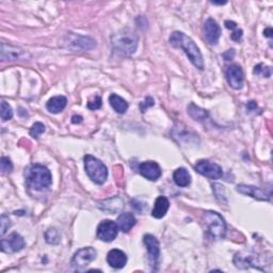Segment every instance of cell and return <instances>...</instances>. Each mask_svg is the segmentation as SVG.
<instances>
[{"mask_svg": "<svg viewBox=\"0 0 273 273\" xmlns=\"http://www.w3.org/2000/svg\"><path fill=\"white\" fill-rule=\"evenodd\" d=\"M169 42L173 47L181 48V49L185 51L186 55L188 56L190 62L193 64L196 68H204V60H203V56L200 48L196 46L194 41L192 40L190 36L185 34L184 32L174 31L173 33L171 34Z\"/></svg>", "mask_w": 273, "mask_h": 273, "instance_id": "obj_1", "label": "cell"}, {"mask_svg": "<svg viewBox=\"0 0 273 273\" xmlns=\"http://www.w3.org/2000/svg\"><path fill=\"white\" fill-rule=\"evenodd\" d=\"M139 37L130 29H123L113 34L111 37V43L114 49L123 56H131L138 48Z\"/></svg>", "mask_w": 273, "mask_h": 273, "instance_id": "obj_2", "label": "cell"}, {"mask_svg": "<svg viewBox=\"0 0 273 273\" xmlns=\"http://www.w3.org/2000/svg\"><path fill=\"white\" fill-rule=\"evenodd\" d=\"M51 173L44 165L34 164L26 172V183L31 189L42 191L51 185Z\"/></svg>", "mask_w": 273, "mask_h": 273, "instance_id": "obj_3", "label": "cell"}, {"mask_svg": "<svg viewBox=\"0 0 273 273\" xmlns=\"http://www.w3.org/2000/svg\"><path fill=\"white\" fill-rule=\"evenodd\" d=\"M203 221H204L207 233L213 239L220 240L225 237L226 223L222 216L219 215L218 212L211 210L205 211L204 215H203Z\"/></svg>", "mask_w": 273, "mask_h": 273, "instance_id": "obj_4", "label": "cell"}, {"mask_svg": "<svg viewBox=\"0 0 273 273\" xmlns=\"http://www.w3.org/2000/svg\"><path fill=\"white\" fill-rule=\"evenodd\" d=\"M84 169L90 179L97 185H103L108 177V170L99 159L92 155L84 156Z\"/></svg>", "mask_w": 273, "mask_h": 273, "instance_id": "obj_5", "label": "cell"}, {"mask_svg": "<svg viewBox=\"0 0 273 273\" xmlns=\"http://www.w3.org/2000/svg\"><path fill=\"white\" fill-rule=\"evenodd\" d=\"M96 255H97L96 250L91 247L80 249L74 254L71 260V267L74 270L81 271L83 270L84 267H87L90 263H92L96 258Z\"/></svg>", "mask_w": 273, "mask_h": 273, "instance_id": "obj_6", "label": "cell"}, {"mask_svg": "<svg viewBox=\"0 0 273 273\" xmlns=\"http://www.w3.org/2000/svg\"><path fill=\"white\" fill-rule=\"evenodd\" d=\"M64 45L73 50H90L96 46V42L89 36L67 33L64 39Z\"/></svg>", "mask_w": 273, "mask_h": 273, "instance_id": "obj_7", "label": "cell"}, {"mask_svg": "<svg viewBox=\"0 0 273 273\" xmlns=\"http://www.w3.org/2000/svg\"><path fill=\"white\" fill-rule=\"evenodd\" d=\"M194 169L197 173L209 179H219L223 176V170L220 165L208 161V160L197 161L194 165Z\"/></svg>", "mask_w": 273, "mask_h": 273, "instance_id": "obj_8", "label": "cell"}, {"mask_svg": "<svg viewBox=\"0 0 273 273\" xmlns=\"http://www.w3.org/2000/svg\"><path fill=\"white\" fill-rule=\"evenodd\" d=\"M117 233H119V226L116 222L111 220H104L101 221L97 226V238L101 241L111 242L116 238Z\"/></svg>", "mask_w": 273, "mask_h": 273, "instance_id": "obj_9", "label": "cell"}, {"mask_svg": "<svg viewBox=\"0 0 273 273\" xmlns=\"http://www.w3.org/2000/svg\"><path fill=\"white\" fill-rule=\"evenodd\" d=\"M24 238L17 233H12L1 240V250L4 253H16L25 248Z\"/></svg>", "mask_w": 273, "mask_h": 273, "instance_id": "obj_10", "label": "cell"}, {"mask_svg": "<svg viewBox=\"0 0 273 273\" xmlns=\"http://www.w3.org/2000/svg\"><path fill=\"white\" fill-rule=\"evenodd\" d=\"M225 77L228 84L235 90H240L242 88L244 81V75L242 68L237 64L228 66L225 72Z\"/></svg>", "mask_w": 273, "mask_h": 273, "instance_id": "obj_11", "label": "cell"}, {"mask_svg": "<svg viewBox=\"0 0 273 273\" xmlns=\"http://www.w3.org/2000/svg\"><path fill=\"white\" fill-rule=\"evenodd\" d=\"M236 190L241 194H245L249 196H252L253 199L259 200V201H270L271 200V189L266 191L258 187L249 186V185H238Z\"/></svg>", "mask_w": 273, "mask_h": 273, "instance_id": "obj_12", "label": "cell"}, {"mask_svg": "<svg viewBox=\"0 0 273 273\" xmlns=\"http://www.w3.org/2000/svg\"><path fill=\"white\" fill-rule=\"evenodd\" d=\"M29 57L26 50L21 49L19 47L7 45L2 43L1 44V61H17L25 60Z\"/></svg>", "mask_w": 273, "mask_h": 273, "instance_id": "obj_13", "label": "cell"}, {"mask_svg": "<svg viewBox=\"0 0 273 273\" xmlns=\"http://www.w3.org/2000/svg\"><path fill=\"white\" fill-rule=\"evenodd\" d=\"M234 264L236 265L237 268L245 269L249 267H255L259 268L260 261L258 259V256L250 252H240L235 255Z\"/></svg>", "mask_w": 273, "mask_h": 273, "instance_id": "obj_14", "label": "cell"}, {"mask_svg": "<svg viewBox=\"0 0 273 273\" xmlns=\"http://www.w3.org/2000/svg\"><path fill=\"white\" fill-rule=\"evenodd\" d=\"M139 173L148 180L155 181L161 176V169L156 161H145L139 164Z\"/></svg>", "mask_w": 273, "mask_h": 273, "instance_id": "obj_15", "label": "cell"}, {"mask_svg": "<svg viewBox=\"0 0 273 273\" xmlns=\"http://www.w3.org/2000/svg\"><path fill=\"white\" fill-rule=\"evenodd\" d=\"M143 242L147 249L149 260H151L152 266L156 265L160 256V245L158 239L155 237L154 235L146 234L145 236L143 237Z\"/></svg>", "mask_w": 273, "mask_h": 273, "instance_id": "obj_16", "label": "cell"}, {"mask_svg": "<svg viewBox=\"0 0 273 273\" xmlns=\"http://www.w3.org/2000/svg\"><path fill=\"white\" fill-rule=\"evenodd\" d=\"M204 33L207 42L211 45H216L221 36V28L216 20L208 18L204 25Z\"/></svg>", "mask_w": 273, "mask_h": 273, "instance_id": "obj_17", "label": "cell"}, {"mask_svg": "<svg viewBox=\"0 0 273 273\" xmlns=\"http://www.w3.org/2000/svg\"><path fill=\"white\" fill-rule=\"evenodd\" d=\"M107 261L112 268L122 269L127 264V255L119 249H113L107 255Z\"/></svg>", "mask_w": 273, "mask_h": 273, "instance_id": "obj_18", "label": "cell"}, {"mask_svg": "<svg viewBox=\"0 0 273 273\" xmlns=\"http://www.w3.org/2000/svg\"><path fill=\"white\" fill-rule=\"evenodd\" d=\"M136 223V218L130 212H123L116 219L117 226H119V229L123 233L129 232L130 229L135 226Z\"/></svg>", "mask_w": 273, "mask_h": 273, "instance_id": "obj_19", "label": "cell"}, {"mask_svg": "<svg viewBox=\"0 0 273 273\" xmlns=\"http://www.w3.org/2000/svg\"><path fill=\"white\" fill-rule=\"evenodd\" d=\"M170 202L165 196H158L152 211V216L156 219H161L168 212Z\"/></svg>", "mask_w": 273, "mask_h": 273, "instance_id": "obj_20", "label": "cell"}, {"mask_svg": "<svg viewBox=\"0 0 273 273\" xmlns=\"http://www.w3.org/2000/svg\"><path fill=\"white\" fill-rule=\"evenodd\" d=\"M66 104H67V99L65 96H62V95L55 96V97H51L49 100L47 101L46 108L48 111L51 112V113L57 114L65 108Z\"/></svg>", "mask_w": 273, "mask_h": 273, "instance_id": "obj_21", "label": "cell"}, {"mask_svg": "<svg viewBox=\"0 0 273 273\" xmlns=\"http://www.w3.org/2000/svg\"><path fill=\"white\" fill-rule=\"evenodd\" d=\"M173 179L175 184L179 187H188L191 183V175L185 168H179L175 170Z\"/></svg>", "mask_w": 273, "mask_h": 273, "instance_id": "obj_22", "label": "cell"}, {"mask_svg": "<svg viewBox=\"0 0 273 273\" xmlns=\"http://www.w3.org/2000/svg\"><path fill=\"white\" fill-rule=\"evenodd\" d=\"M109 101H110L111 107L114 109L116 113L123 114V113H125L128 109V103L119 95L111 94L109 96Z\"/></svg>", "mask_w": 273, "mask_h": 273, "instance_id": "obj_23", "label": "cell"}, {"mask_svg": "<svg viewBox=\"0 0 273 273\" xmlns=\"http://www.w3.org/2000/svg\"><path fill=\"white\" fill-rule=\"evenodd\" d=\"M188 113L192 117V119H194L195 121H200V122L206 120L208 117L207 110L200 108L199 106L194 105L193 103H191L188 106Z\"/></svg>", "mask_w": 273, "mask_h": 273, "instance_id": "obj_24", "label": "cell"}, {"mask_svg": "<svg viewBox=\"0 0 273 273\" xmlns=\"http://www.w3.org/2000/svg\"><path fill=\"white\" fill-rule=\"evenodd\" d=\"M45 239L47 243L57 244L60 241V234H59L56 228H49L45 233Z\"/></svg>", "mask_w": 273, "mask_h": 273, "instance_id": "obj_25", "label": "cell"}, {"mask_svg": "<svg viewBox=\"0 0 273 273\" xmlns=\"http://www.w3.org/2000/svg\"><path fill=\"white\" fill-rule=\"evenodd\" d=\"M13 116V110L11 108V106L7 103V101L2 100L1 101V120L3 122H7L12 119Z\"/></svg>", "mask_w": 273, "mask_h": 273, "instance_id": "obj_26", "label": "cell"}, {"mask_svg": "<svg viewBox=\"0 0 273 273\" xmlns=\"http://www.w3.org/2000/svg\"><path fill=\"white\" fill-rule=\"evenodd\" d=\"M253 73H254V75H260V76H263V77L269 78L271 76V67L260 63V64H258V65H256L254 67Z\"/></svg>", "mask_w": 273, "mask_h": 273, "instance_id": "obj_27", "label": "cell"}, {"mask_svg": "<svg viewBox=\"0 0 273 273\" xmlns=\"http://www.w3.org/2000/svg\"><path fill=\"white\" fill-rule=\"evenodd\" d=\"M43 132H45V126H44V124H42V123H40V122L34 123L29 131L30 136L34 139L39 138V136L42 135Z\"/></svg>", "mask_w": 273, "mask_h": 273, "instance_id": "obj_28", "label": "cell"}, {"mask_svg": "<svg viewBox=\"0 0 273 273\" xmlns=\"http://www.w3.org/2000/svg\"><path fill=\"white\" fill-rule=\"evenodd\" d=\"M0 169L2 173H10L13 171V163L8 157H1L0 160Z\"/></svg>", "mask_w": 273, "mask_h": 273, "instance_id": "obj_29", "label": "cell"}, {"mask_svg": "<svg viewBox=\"0 0 273 273\" xmlns=\"http://www.w3.org/2000/svg\"><path fill=\"white\" fill-rule=\"evenodd\" d=\"M0 226H1V232H0V234H1V236H3V235L7 233L8 228L11 226V221L9 217L4 215L1 216V218H0Z\"/></svg>", "mask_w": 273, "mask_h": 273, "instance_id": "obj_30", "label": "cell"}, {"mask_svg": "<svg viewBox=\"0 0 273 273\" xmlns=\"http://www.w3.org/2000/svg\"><path fill=\"white\" fill-rule=\"evenodd\" d=\"M101 107V98L100 96H94V98L90 99L88 103V108L91 110H97Z\"/></svg>", "mask_w": 273, "mask_h": 273, "instance_id": "obj_31", "label": "cell"}, {"mask_svg": "<svg viewBox=\"0 0 273 273\" xmlns=\"http://www.w3.org/2000/svg\"><path fill=\"white\" fill-rule=\"evenodd\" d=\"M154 105H155V100L151 97V96H148V97L145 98V100H143L140 104V110L142 112H145V110L148 108V107H152Z\"/></svg>", "mask_w": 273, "mask_h": 273, "instance_id": "obj_32", "label": "cell"}, {"mask_svg": "<svg viewBox=\"0 0 273 273\" xmlns=\"http://www.w3.org/2000/svg\"><path fill=\"white\" fill-rule=\"evenodd\" d=\"M242 34H243V31L241 29H236L233 32V34L231 35V39L235 42H239L240 40H241Z\"/></svg>", "mask_w": 273, "mask_h": 273, "instance_id": "obj_33", "label": "cell"}, {"mask_svg": "<svg viewBox=\"0 0 273 273\" xmlns=\"http://www.w3.org/2000/svg\"><path fill=\"white\" fill-rule=\"evenodd\" d=\"M235 57V51L234 49L231 50H227L226 52L223 53V58L225 59V61H229V60H233V58Z\"/></svg>", "mask_w": 273, "mask_h": 273, "instance_id": "obj_34", "label": "cell"}, {"mask_svg": "<svg viewBox=\"0 0 273 273\" xmlns=\"http://www.w3.org/2000/svg\"><path fill=\"white\" fill-rule=\"evenodd\" d=\"M224 25H225V27H226L227 29H232V30H236L237 29V24L235 23V21L226 20L225 23H224Z\"/></svg>", "mask_w": 273, "mask_h": 273, "instance_id": "obj_35", "label": "cell"}, {"mask_svg": "<svg viewBox=\"0 0 273 273\" xmlns=\"http://www.w3.org/2000/svg\"><path fill=\"white\" fill-rule=\"evenodd\" d=\"M82 116H80V115H74L72 117V123L73 124H80V123L82 122Z\"/></svg>", "mask_w": 273, "mask_h": 273, "instance_id": "obj_36", "label": "cell"}, {"mask_svg": "<svg viewBox=\"0 0 273 273\" xmlns=\"http://www.w3.org/2000/svg\"><path fill=\"white\" fill-rule=\"evenodd\" d=\"M247 108L250 111H253L257 108V105H256L255 101H250V103H248V105H247Z\"/></svg>", "mask_w": 273, "mask_h": 273, "instance_id": "obj_37", "label": "cell"}, {"mask_svg": "<svg viewBox=\"0 0 273 273\" xmlns=\"http://www.w3.org/2000/svg\"><path fill=\"white\" fill-rule=\"evenodd\" d=\"M272 29L271 28H267L265 31H264V35L267 36V37H271L272 36Z\"/></svg>", "mask_w": 273, "mask_h": 273, "instance_id": "obj_38", "label": "cell"}, {"mask_svg": "<svg viewBox=\"0 0 273 273\" xmlns=\"http://www.w3.org/2000/svg\"><path fill=\"white\" fill-rule=\"evenodd\" d=\"M211 3H212V4H220V5H222V4H225V3H226V1H224V2H217V1H212Z\"/></svg>", "mask_w": 273, "mask_h": 273, "instance_id": "obj_39", "label": "cell"}]
</instances>
